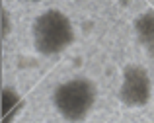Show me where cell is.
Returning a JSON list of instances; mask_svg holds the SVG:
<instances>
[{
	"label": "cell",
	"instance_id": "1",
	"mask_svg": "<svg viewBox=\"0 0 154 123\" xmlns=\"http://www.w3.org/2000/svg\"><path fill=\"white\" fill-rule=\"evenodd\" d=\"M76 31L72 20L59 8H49L33 20L31 41L39 55L55 57L64 53L74 43Z\"/></svg>",
	"mask_w": 154,
	"mask_h": 123
},
{
	"label": "cell",
	"instance_id": "2",
	"mask_svg": "<svg viewBox=\"0 0 154 123\" xmlns=\"http://www.w3.org/2000/svg\"><path fill=\"white\" fill-rule=\"evenodd\" d=\"M98 100V88L86 76H74L55 86L53 106L68 123H80L92 113Z\"/></svg>",
	"mask_w": 154,
	"mask_h": 123
},
{
	"label": "cell",
	"instance_id": "3",
	"mask_svg": "<svg viewBox=\"0 0 154 123\" xmlns=\"http://www.w3.org/2000/svg\"><path fill=\"white\" fill-rule=\"evenodd\" d=\"M119 102L125 108H144L152 100V78L140 65H127L121 72L117 90Z\"/></svg>",
	"mask_w": 154,
	"mask_h": 123
},
{
	"label": "cell",
	"instance_id": "4",
	"mask_svg": "<svg viewBox=\"0 0 154 123\" xmlns=\"http://www.w3.org/2000/svg\"><path fill=\"white\" fill-rule=\"evenodd\" d=\"M133 27L139 43L154 57V12H143L137 16Z\"/></svg>",
	"mask_w": 154,
	"mask_h": 123
},
{
	"label": "cell",
	"instance_id": "5",
	"mask_svg": "<svg viewBox=\"0 0 154 123\" xmlns=\"http://www.w3.org/2000/svg\"><path fill=\"white\" fill-rule=\"evenodd\" d=\"M23 109V100L22 96L18 94L16 88H6L2 90V117H4V123H12L18 117V113Z\"/></svg>",
	"mask_w": 154,
	"mask_h": 123
},
{
	"label": "cell",
	"instance_id": "6",
	"mask_svg": "<svg viewBox=\"0 0 154 123\" xmlns=\"http://www.w3.org/2000/svg\"><path fill=\"white\" fill-rule=\"evenodd\" d=\"M0 20H2V39L6 41L10 37L12 30H14V24H12V14L8 8H2V16H0Z\"/></svg>",
	"mask_w": 154,
	"mask_h": 123
},
{
	"label": "cell",
	"instance_id": "7",
	"mask_svg": "<svg viewBox=\"0 0 154 123\" xmlns=\"http://www.w3.org/2000/svg\"><path fill=\"white\" fill-rule=\"evenodd\" d=\"M27 2H41V0H27Z\"/></svg>",
	"mask_w": 154,
	"mask_h": 123
}]
</instances>
